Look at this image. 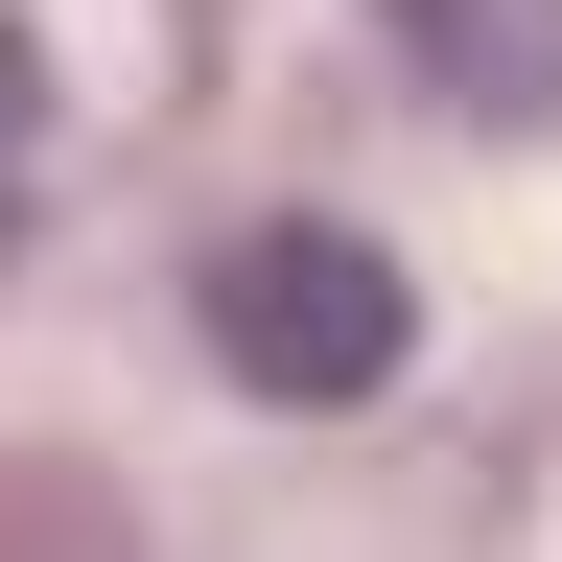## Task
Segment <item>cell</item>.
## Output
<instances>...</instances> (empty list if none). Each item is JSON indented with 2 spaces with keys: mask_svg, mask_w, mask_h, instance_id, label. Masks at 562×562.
<instances>
[{
  "mask_svg": "<svg viewBox=\"0 0 562 562\" xmlns=\"http://www.w3.org/2000/svg\"><path fill=\"white\" fill-rule=\"evenodd\" d=\"M188 328H211V375H235V398H281V422L398 398V351H422L398 258H375V235H328V211H258V235L188 281Z\"/></svg>",
  "mask_w": 562,
  "mask_h": 562,
  "instance_id": "obj_1",
  "label": "cell"
},
{
  "mask_svg": "<svg viewBox=\"0 0 562 562\" xmlns=\"http://www.w3.org/2000/svg\"><path fill=\"white\" fill-rule=\"evenodd\" d=\"M398 70L469 117H562V0H398Z\"/></svg>",
  "mask_w": 562,
  "mask_h": 562,
  "instance_id": "obj_2",
  "label": "cell"
},
{
  "mask_svg": "<svg viewBox=\"0 0 562 562\" xmlns=\"http://www.w3.org/2000/svg\"><path fill=\"white\" fill-rule=\"evenodd\" d=\"M24 140H47V70H24V24H0V211H24Z\"/></svg>",
  "mask_w": 562,
  "mask_h": 562,
  "instance_id": "obj_3",
  "label": "cell"
}]
</instances>
